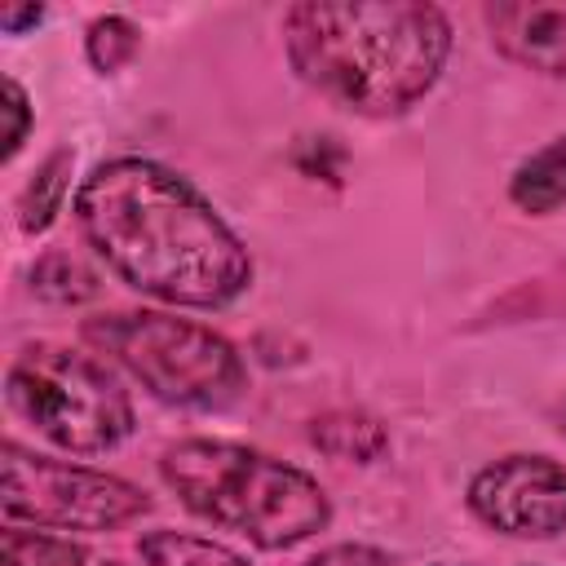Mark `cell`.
<instances>
[{
  "label": "cell",
  "instance_id": "6da1fadb",
  "mask_svg": "<svg viewBox=\"0 0 566 566\" xmlns=\"http://www.w3.org/2000/svg\"><path fill=\"white\" fill-rule=\"evenodd\" d=\"M71 217L93 256L133 292L172 310H226L252 287V252L177 168L115 155L75 186Z\"/></svg>",
  "mask_w": 566,
  "mask_h": 566
},
{
  "label": "cell",
  "instance_id": "7a4b0ae2",
  "mask_svg": "<svg viewBox=\"0 0 566 566\" xmlns=\"http://www.w3.org/2000/svg\"><path fill=\"white\" fill-rule=\"evenodd\" d=\"M283 53L323 102L363 119H398L442 80L451 22L416 0H305L283 13Z\"/></svg>",
  "mask_w": 566,
  "mask_h": 566
},
{
  "label": "cell",
  "instance_id": "3957f363",
  "mask_svg": "<svg viewBox=\"0 0 566 566\" xmlns=\"http://www.w3.org/2000/svg\"><path fill=\"white\" fill-rule=\"evenodd\" d=\"M159 478L186 513L265 553H287L332 526L314 473L226 438H181L159 451Z\"/></svg>",
  "mask_w": 566,
  "mask_h": 566
},
{
  "label": "cell",
  "instance_id": "277c9868",
  "mask_svg": "<svg viewBox=\"0 0 566 566\" xmlns=\"http://www.w3.org/2000/svg\"><path fill=\"white\" fill-rule=\"evenodd\" d=\"M80 332L164 407L217 416L248 394L243 354L208 323L168 310H115L84 318Z\"/></svg>",
  "mask_w": 566,
  "mask_h": 566
},
{
  "label": "cell",
  "instance_id": "5b68a950",
  "mask_svg": "<svg viewBox=\"0 0 566 566\" xmlns=\"http://www.w3.org/2000/svg\"><path fill=\"white\" fill-rule=\"evenodd\" d=\"M4 402L49 447L71 455H106L137 429V411L119 376L71 345L31 340L4 367Z\"/></svg>",
  "mask_w": 566,
  "mask_h": 566
},
{
  "label": "cell",
  "instance_id": "8992f818",
  "mask_svg": "<svg viewBox=\"0 0 566 566\" xmlns=\"http://www.w3.org/2000/svg\"><path fill=\"white\" fill-rule=\"evenodd\" d=\"M0 509L9 526L35 531H119L155 509V500L106 469L53 460L27 451L22 442H4L0 460Z\"/></svg>",
  "mask_w": 566,
  "mask_h": 566
},
{
  "label": "cell",
  "instance_id": "52a82bcc",
  "mask_svg": "<svg viewBox=\"0 0 566 566\" xmlns=\"http://www.w3.org/2000/svg\"><path fill=\"white\" fill-rule=\"evenodd\" d=\"M469 513L509 539L566 535V464L539 451H513L482 464L464 491Z\"/></svg>",
  "mask_w": 566,
  "mask_h": 566
},
{
  "label": "cell",
  "instance_id": "ba28073f",
  "mask_svg": "<svg viewBox=\"0 0 566 566\" xmlns=\"http://www.w3.org/2000/svg\"><path fill=\"white\" fill-rule=\"evenodd\" d=\"M482 22L509 62L566 80V0H500L482 9Z\"/></svg>",
  "mask_w": 566,
  "mask_h": 566
},
{
  "label": "cell",
  "instance_id": "9c48e42d",
  "mask_svg": "<svg viewBox=\"0 0 566 566\" xmlns=\"http://www.w3.org/2000/svg\"><path fill=\"white\" fill-rule=\"evenodd\" d=\"M310 447L340 464H376L389 455V429L358 407H332L310 420Z\"/></svg>",
  "mask_w": 566,
  "mask_h": 566
},
{
  "label": "cell",
  "instance_id": "30bf717a",
  "mask_svg": "<svg viewBox=\"0 0 566 566\" xmlns=\"http://www.w3.org/2000/svg\"><path fill=\"white\" fill-rule=\"evenodd\" d=\"M509 203L522 217H553L566 208V133L531 150L509 172Z\"/></svg>",
  "mask_w": 566,
  "mask_h": 566
},
{
  "label": "cell",
  "instance_id": "8fae6325",
  "mask_svg": "<svg viewBox=\"0 0 566 566\" xmlns=\"http://www.w3.org/2000/svg\"><path fill=\"white\" fill-rule=\"evenodd\" d=\"M71 168H75V155L66 146H57V150H49L40 159V168L22 186V195H18V230L27 239H40L57 221V212L66 203V190H71Z\"/></svg>",
  "mask_w": 566,
  "mask_h": 566
},
{
  "label": "cell",
  "instance_id": "7c38bea8",
  "mask_svg": "<svg viewBox=\"0 0 566 566\" xmlns=\"http://www.w3.org/2000/svg\"><path fill=\"white\" fill-rule=\"evenodd\" d=\"M27 287L31 296L49 301V305H84L102 292V279L93 265H84L75 252H40L27 270Z\"/></svg>",
  "mask_w": 566,
  "mask_h": 566
},
{
  "label": "cell",
  "instance_id": "4fadbf2b",
  "mask_svg": "<svg viewBox=\"0 0 566 566\" xmlns=\"http://www.w3.org/2000/svg\"><path fill=\"white\" fill-rule=\"evenodd\" d=\"M137 557L146 566H252L230 544L208 539V535H190V531H172V526L146 531L137 539Z\"/></svg>",
  "mask_w": 566,
  "mask_h": 566
},
{
  "label": "cell",
  "instance_id": "5bb4252c",
  "mask_svg": "<svg viewBox=\"0 0 566 566\" xmlns=\"http://www.w3.org/2000/svg\"><path fill=\"white\" fill-rule=\"evenodd\" d=\"M4 566H84L88 548L71 535H49L35 526H4Z\"/></svg>",
  "mask_w": 566,
  "mask_h": 566
},
{
  "label": "cell",
  "instance_id": "9a60e30c",
  "mask_svg": "<svg viewBox=\"0 0 566 566\" xmlns=\"http://www.w3.org/2000/svg\"><path fill=\"white\" fill-rule=\"evenodd\" d=\"M142 49V27L124 13H102L84 27V57L97 75H115L124 71Z\"/></svg>",
  "mask_w": 566,
  "mask_h": 566
},
{
  "label": "cell",
  "instance_id": "2e32d148",
  "mask_svg": "<svg viewBox=\"0 0 566 566\" xmlns=\"http://www.w3.org/2000/svg\"><path fill=\"white\" fill-rule=\"evenodd\" d=\"M4 142H0V164H13L18 159V150L27 146V137H31V124H35V111H31V97H27V88L13 80V75H4Z\"/></svg>",
  "mask_w": 566,
  "mask_h": 566
},
{
  "label": "cell",
  "instance_id": "e0dca14e",
  "mask_svg": "<svg viewBox=\"0 0 566 566\" xmlns=\"http://www.w3.org/2000/svg\"><path fill=\"white\" fill-rule=\"evenodd\" d=\"M305 566H394V557L376 544H332L305 557Z\"/></svg>",
  "mask_w": 566,
  "mask_h": 566
},
{
  "label": "cell",
  "instance_id": "ac0fdd59",
  "mask_svg": "<svg viewBox=\"0 0 566 566\" xmlns=\"http://www.w3.org/2000/svg\"><path fill=\"white\" fill-rule=\"evenodd\" d=\"M44 22V4H4L0 9V31L4 35H22L27 27H40Z\"/></svg>",
  "mask_w": 566,
  "mask_h": 566
},
{
  "label": "cell",
  "instance_id": "d6986e66",
  "mask_svg": "<svg viewBox=\"0 0 566 566\" xmlns=\"http://www.w3.org/2000/svg\"><path fill=\"white\" fill-rule=\"evenodd\" d=\"M562 438H566V407H562Z\"/></svg>",
  "mask_w": 566,
  "mask_h": 566
},
{
  "label": "cell",
  "instance_id": "ffe728a7",
  "mask_svg": "<svg viewBox=\"0 0 566 566\" xmlns=\"http://www.w3.org/2000/svg\"><path fill=\"white\" fill-rule=\"evenodd\" d=\"M429 566H455V562H429Z\"/></svg>",
  "mask_w": 566,
  "mask_h": 566
},
{
  "label": "cell",
  "instance_id": "44dd1931",
  "mask_svg": "<svg viewBox=\"0 0 566 566\" xmlns=\"http://www.w3.org/2000/svg\"><path fill=\"white\" fill-rule=\"evenodd\" d=\"M102 566H124V562H102Z\"/></svg>",
  "mask_w": 566,
  "mask_h": 566
}]
</instances>
